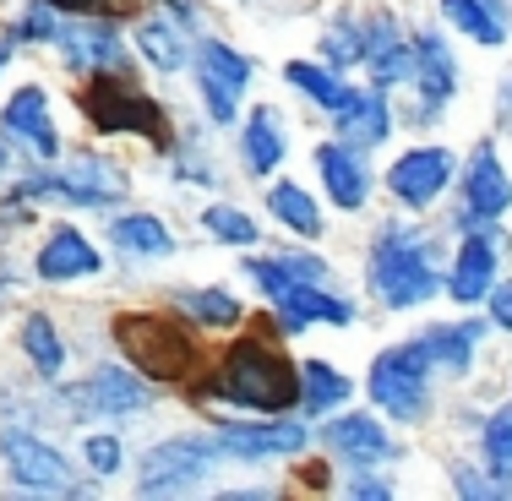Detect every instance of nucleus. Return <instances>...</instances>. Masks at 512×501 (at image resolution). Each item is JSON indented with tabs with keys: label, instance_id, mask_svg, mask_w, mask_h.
Wrapping results in <instances>:
<instances>
[{
	"label": "nucleus",
	"instance_id": "nucleus-1",
	"mask_svg": "<svg viewBox=\"0 0 512 501\" xmlns=\"http://www.w3.org/2000/svg\"><path fill=\"white\" fill-rule=\"evenodd\" d=\"M207 393L224 398V403H246V409L278 414V409H289V403H300V371L273 344L240 338V344L224 354L218 376L207 382Z\"/></svg>",
	"mask_w": 512,
	"mask_h": 501
},
{
	"label": "nucleus",
	"instance_id": "nucleus-2",
	"mask_svg": "<svg viewBox=\"0 0 512 501\" xmlns=\"http://www.w3.org/2000/svg\"><path fill=\"white\" fill-rule=\"evenodd\" d=\"M82 115L93 120V131H137V137H153L164 142V109H158L142 88H131L126 77H109V71H99V77L88 82V88L77 93Z\"/></svg>",
	"mask_w": 512,
	"mask_h": 501
},
{
	"label": "nucleus",
	"instance_id": "nucleus-3",
	"mask_svg": "<svg viewBox=\"0 0 512 501\" xmlns=\"http://www.w3.org/2000/svg\"><path fill=\"white\" fill-rule=\"evenodd\" d=\"M115 338L126 344V354H131V360H137L148 376H169V382H180V376L197 365V344H191V338L180 333V327L169 322L164 311L120 316V322H115Z\"/></svg>",
	"mask_w": 512,
	"mask_h": 501
},
{
	"label": "nucleus",
	"instance_id": "nucleus-4",
	"mask_svg": "<svg viewBox=\"0 0 512 501\" xmlns=\"http://www.w3.org/2000/svg\"><path fill=\"white\" fill-rule=\"evenodd\" d=\"M371 289L382 295L393 311H409V305H425L436 295V273L425 262V246L409 235H387L376 246V262H371Z\"/></svg>",
	"mask_w": 512,
	"mask_h": 501
},
{
	"label": "nucleus",
	"instance_id": "nucleus-5",
	"mask_svg": "<svg viewBox=\"0 0 512 501\" xmlns=\"http://www.w3.org/2000/svg\"><path fill=\"white\" fill-rule=\"evenodd\" d=\"M425 344H404L387 349L382 360L371 365V398L382 403L393 420H420L425 409Z\"/></svg>",
	"mask_w": 512,
	"mask_h": 501
},
{
	"label": "nucleus",
	"instance_id": "nucleus-6",
	"mask_svg": "<svg viewBox=\"0 0 512 501\" xmlns=\"http://www.w3.org/2000/svg\"><path fill=\"white\" fill-rule=\"evenodd\" d=\"M0 458H6L11 480H17L22 491H39V496H71V463L60 458L55 447H44L39 436L6 431V436H0Z\"/></svg>",
	"mask_w": 512,
	"mask_h": 501
},
{
	"label": "nucleus",
	"instance_id": "nucleus-7",
	"mask_svg": "<svg viewBox=\"0 0 512 501\" xmlns=\"http://www.w3.org/2000/svg\"><path fill=\"white\" fill-rule=\"evenodd\" d=\"M213 463V442H197V436H175V442L153 447L142 458V496H164V491H186L197 485Z\"/></svg>",
	"mask_w": 512,
	"mask_h": 501
},
{
	"label": "nucleus",
	"instance_id": "nucleus-8",
	"mask_svg": "<svg viewBox=\"0 0 512 501\" xmlns=\"http://www.w3.org/2000/svg\"><path fill=\"white\" fill-rule=\"evenodd\" d=\"M251 82V60L235 55L229 44H202V99L213 109V120H235L240 88Z\"/></svg>",
	"mask_w": 512,
	"mask_h": 501
},
{
	"label": "nucleus",
	"instance_id": "nucleus-9",
	"mask_svg": "<svg viewBox=\"0 0 512 501\" xmlns=\"http://www.w3.org/2000/svg\"><path fill=\"white\" fill-rule=\"evenodd\" d=\"M22 191H28V197H66V202H115L120 191H126V175H115L99 158H82L77 169L50 175V180H28Z\"/></svg>",
	"mask_w": 512,
	"mask_h": 501
},
{
	"label": "nucleus",
	"instance_id": "nucleus-10",
	"mask_svg": "<svg viewBox=\"0 0 512 501\" xmlns=\"http://www.w3.org/2000/svg\"><path fill=\"white\" fill-rule=\"evenodd\" d=\"M447 175H453V158H447L442 148H414L393 164V175H387V186L398 191L409 207H431L436 197H442Z\"/></svg>",
	"mask_w": 512,
	"mask_h": 501
},
{
	"label": "nucleus",
	"instance_id": "nucleus-11",
	"mask_svg": "<svg viewBox=\"0 0 512 501\" xmlns=\"http://www.w3.org/2000/svg\"><path fill=\"white\" fill-rule=\"evenodd\" d=\"M0 126H6L22 148H33L39 158H55L60 153V137H55V126H50V109H44V88H22L17 99L0 109Z\"/></svg>",
	"mask_w": 512,
	"mask_h": 501
},
{
	"label": "nucleus",
	"instance_id": "nucleus-12",
	"mask_svg": "<svg viewBox=\"0 0 512 501\" xmlns=\"http://www.w3.org/2000/svg\"><path fill=\"white\" fill-rule=\"evenodd\" d=\"M278 316H284V327H311V322H333V327H349L355 322V305L338 300V295H322L316 284L306 278H295L289 289H278Z\"/></svg>",
	"mask_w": 512,
	"mask_h": 501
},
{
	"label": "nucleus",
	"instance_id": "nucleus-13",
	"mask_svg": "<svg viewBox=\"0 0 512 501\" xmlns=\"http://www.w3.org/2000/svg\"><path fill=\"white\" fill-rule=\"evenodd\" d=\"M71 403H77V409H99V414H137V409H148V393H142V382H131L126 371L104 365V371H93L82 387H71Z\"/></svg>",
	"mask_w": 512,
	"mask_h": 501
},
{
	"label": "nucleus",
	"instance_id": "nucleus-14",
	"mask_svg": "<svg viewBox=\"0 0 512 501\" xmlns=\"http://www.w3.org/2000/svg\"><path fill=\"white\" fill-rule=\"evenodd\" d=\"M218 447L235 452V458H284V452H300L306 447V431L300 425H224L218 431Z\"/></svg>",
	"mask_w": 512,
	"mask_h": 501
},
{
	"label": "nucleus",
	"instance_id": "nucleus-15",
	"mask_svg": "<svg viewBox=\"0 0 512 501\" xmlns=\"http://www.w3.org/2000/svg\"><path fill=\"white\" fill-rule=\"evenodd\" d=\"M507 207H512V180H507V169L496 164L491 142H480V153H474V164H469V213L474 218H502Z\"/></svg>",
	"mask_w": 512,
	"mask_h": 501
},
{
	"label": "nucleus",
	"instance_id": "nucleus-16",
	"mask_svg": "<svg viewBox=\"0 0 512 501\" xmlns=\"http://www.w3.org/2000/svg\"><path fill=\"white\" fill-rule=\"evenodd\" d=\"M82 273H99V251H93L77 229H55L39 251V278L66 284V278H82Z\"/></svg>",
	"mask_w": 512,
	"mask_h": 501
},
{
	"label": "nucleus",
	"instance_id": "nucleus-17",
	"mask_svg": "<svg viewBox=\"0 0 512 501\" xmlns=\"http://www.w3.org/2000/svg\"><path fill=\"white\" fill-rule=\"evenodd\" d=\"M316 169H322V186H327V197H333L338 207H360L365 191H371V180H365L360 158L349 153V148H338V142L316 148Z\"/></svg>",
	"mask_w": 512,
	"mask_h": 501
},
{
	"label": "nucleus",
	"instance_id": "nucleus-18",
	"mask_svg": "<svg viewBox=\"0 0 512 501\" xmlns=\"http://www.w3.org/2000/svg\"><path fill=\"white\" fill-rule=\"evenodd\" d=\"M322 436H327V447H333L338 458H349V463H382L387 458L382 425L365 420V414H344V420H333Z\"/></svg>",
	"mask_w": 512,
	"mask_h": 501
},
{
	"label": "nucleus",
	"instance_id": "nucleus-19",
	"mask_svg": "<svg viewBox=\"0 0 512 501\" xmlns=\"http://www.w3.org/2000/svg\"><path fill=\"white\" fill-rule=\"evenodd\" d=\"M491 284H496V246L485 235H474L469 246L458 251V267H453V284H447V289H453V300L474 305Z\"/></svg>",
	"mask_w": 512,
	"mask_h": 501
},
{
	"label": "nucleus",
	"instance_id": "nucleus-20",
	"mask_svg": "<svg viewBox=\"0 0 512 501\" xmlns=\"http://www.w3.org/2000/svg\"><path fill=\"white\" fill-rule=\"evenodd\" d=\"M414 60H420V88H425V99H431V109H442L447 99H453V82H458V71H453V55H447V44L425 33V39H420V50H414Z\"/></svg>",
	"mask_w": 512,
	"mask_h": 501
},
{
	"label": "nucleus",
	"instance_id": "nucleus-21",
	"mask_svg": "<svg viewBox=\"0 0 512 501\" xmlns=\"http://www.w3.org/2000/svg\"><path fill=\"white\" fill-rule=\"evenodd\" d=\"M109 235H115V246L120 251H131V256H169V229L158 224V218H148V213H131V218H115L109 224Z\"/></svg>",
	"mask_w": 512,
	"mask_h": 501
},
{
	"label": "nucleus",
	"instance_id": "nucleus-22",
	"mask_svg": "<svg viewBox=\"0 0 512 501\" xmlns=\"http://www.w3.org/2000/svg\"><path fill=\"white\" fill-rule=\"evenodd\" d=\"M365 60H371L376 82H398L409 71V50L398 44V22L393 17H382L371 28V39H365Z\"/></svg>",
	"mask_w": 512,
	"mask_h": 501
},
{
	"label": "nucleus",
	"instance_id": "nucleus-23",
	"mask_svg": "<svg viewBox=\"0 0 512 501\" xmlns=\"http://www.w3.org/2000/svg\"><path fill=\"white\" fill-rule=\"evenodd\" d=\"M480 333H485L480 322L431 327V338H425V354H431V360H442L447 371H463V365H469V354H474V344H480Z\"/></svg>",
	"mask_w": 512,
	"mask_h": 501
},
{
	"label": "nucleus",
	"instance_id": "nucleus-24",
	"mask_svg": "<svg viewBox=\"0 0 512 501\" xmlns=\"http://www.w3.org/2000/svg\"><path fill=\"white\" fill-rule=\"evenodd\" d=\"M300 393H306L311 414H322V409H333V403L349 398V376L333 371V365H322V360H306L300 365Z\"/></svg>",
	"mask_w": 512,
	"mask_h": 501
},
{
	"label": "nucleus",
	"instance_id": "nucleus-25",
	"mask_svg": "<svg viewBox=\"0 0 512 501\" xmlns=\"http://www.w3.org/2000/svg\"><path fill=\"white\" fill-rule=\"evenodd\" d=\"M338 131H344V142H382L387 137V104L376 99V93H365V99H355L349 109H338Z\"/></svg>",
	"mask_w": 512,
	"mask_h": 501
},
{
	"label": "nucleus",
	"instance_id": "nucleus-26",
	"mask_svg": "<svg viewBox=\"0 0 512 501\" xmlns=\"http://www.w3.org/2000/svg\"><path fill=\"white\" fill-rule=\"evenodd\" d=\"M278 158H284L278 115H273V109H256L251 126H246V164L256 169V175H267V169H278Z\"/></svg>",
	"mask_w": 512,
	"mask_h": 501
},
{
	"label": "nucleus",
	"instance_id": "nucleus-27",
	"mask_svg": "<svg viewBox=\"0 0 512 501\" xmlns=\"http://www.w3.org/2000/svg\"><path fill=\"white\" fill-rule=\"evenodd\" d=\"M137 44H142V55H148L158 71H180V66H186V33L169 28V22H142Z\"/></svg>",
	"mask_w": 512,
	"mask_h": 501
},
{
	"label": "nucleus",
	"instance_id": "nucleus-28",
	"mask_svg": "<svg viewBox=\"0 0 512 501\" xmlns=\"http://www.w3.org/2000/svg\"><path fill=\"white\" fill-rule=\"evenodd\" d=\"M442 11H447V22L463 28L474 44H485V50H496V44H502V22H496L480 0H442Z\"/></svg>",
	"mask_w": 512,
	"mask_h": 501
},
{
	"label": "nucleus",
	"instance_id": "nucleus-29",
	"mask_svg": "<svg viewBox=\"0 0 512 501\" xmlns=\"http://www.w3.org/2000/svg\"><path fill=\"white\" fill-rule=\"evenodd\" d=\"M289 82H295V88L306 93V99L327 104V109H349V104H355V93H349L344 82L327 77L322 66H306V60H295V66H289Z\"/></svg>",
	"mask_w": 512,
	"mask_h": 501
},
{
	"label": "nucleus",
	"instance_id": "nucleus-30",
	"mask_svg": "<svg viewBox=\"0 0 512 501\" xmlns=\"http://www.w3.org/2000/svg\"><path fill=\"white\" fill-rule=\"evenodd\" d=\"M267 207H273V218H284L289 229H300V235H322V213H316V202L300 186H273Z\"/></svg>",
	"mask_w": 512,
	"mask_h": 501
},
{
	"label": "nucleus",
	"instance_id": "nucleus-31",
	"mask_svg": "<svg viewBox=\"0 0 512 501\" xmlns=\"http://www.w3.org/2000/svg\"><path fill=\"white\" fill-rule=\"evenodd\" d=\"M22 349H28V360L39 365V376H55L60 360H66V349H60L50 316H28V322H22Z\"/></svg>",
	"mask_w": 512,
	"mask_h": 501
},
{
	"label": "nucleus",
	"instance_id": "nucleus-32",
	"mask_svg": "<svg viewBox=\"0 0 512 501\" xmlns=\"http://www.w3.org/2000/svg\"><path fill=\"white\" fill-rule=\"evenodd\" d=\"M71 44H77L71 60H82V66H120V60H126V50L115 44V33H109V28H77V33H71Z\"/></svg>",
	"mask_w": 512,
	"mask_h": 501
},
{
	"label": "nucleus",
	"instance_id": "nucleus-33",
	"mask_svg": "<svg viewBox=\"0 0 512 501\" xmlns=\"http://www.w3.org/2000/svg\"><path fill=\"white\" fill-rule=\"evenodd\" d=\"M202 229H207V235H218V240H229V246H251V240H256V218H246L240 207H207Z\"/></svg>",
	"mask_w": 512,
	"mask_h": 501
},
{
	"label": "nucleus",
	"instance_id": "nucleus-34",
	"mask_svg": "<svg viewBox=\"0 0 512 501\" xmlns=\"http://www.w3.org/2000/svg\"><path fill=\"white\" fill-rule=\"evenodd\" d=\"M485 463H491L496 474H512V403L496 409L491 425H485Z\"/></svg>",
	"mask_w": 512,
	"mask_h": 501
},
{
	"label": "nucleus",
	"instance_id": "nucleus-35",
	"mask_svg": "<svg viewBox=\"0 0 512 501\" xmlns=\"http://www.w3.org/2000/svg\"><path fill=\"white\" fill-rule=\"evenodd\" d=\"M191 305V316H202V322H213V327H235L240 322V305L224 295V289H197V295H186Z\"/></svg>",
	"mask_w": 512,
	"mask_h": 501
},
{
	"label": "nucleus",
	"instance_id": "nucleus-36",
	"mask_svg": "<svg viewBox=\"0 0 512 501\" xmlns=\"http://www.w3.org/2000/svg\"><path fill=\"white\" fill-rule=\"evenodd\" d=\"M327 60H344V66H355V60H365V33L360 28H333L327 33Z\"/></svg>",
	"mask_w": 512,
	"mask_h": 501
},
{
	"label": "nucleus",
	"instance_id": "nucleus-37",
	"mask_svg": "<svg viewBox=\"0 0 512 501\" xmlns=\"http://www.w3.org/2000/svg\"><path fill=\"white\" fill-rule=\"evenodd\" d=\"M88 463L99 474H115L120 469V442L115 436H88Z\"/></svg>",
	"mask_w": 512,
	"mask_h": 501
},
{
	"label": "nucleus",
	"instance_id": "nucleus-38",
	"mask_svg": "<svg viewBox=\"0 0 512 501\" xmlns=\"http://www.w3.org/2000/svg\"><path fill=\"white\" fill-rule=\"evenodd\" d=\"M22 39H55V17H50V6H33L28 17H22Z\"/></svg>",
	"mask_w": 512,
	"mask_h": 501
},
{
	"label": "nucleus",
	"instance_id": "nucleus-39",
	"mask_svg": "<svg viewBox=\"0 0 512 501\" xmlns=\"http://www.w3.org/2000/svg\"><path fill=\"white\" fill-rule=\"evenodd\" d=\"M44 6H55V11H126L137 0H44Z\"/></svg>",
	"mask_w": 512,
	"mask_h": 501
},
{
	"label": "nucleus",
	"instance_id": "nucleus-40",
	"mask_svg": "<svg viewBox=\"0 0 512 501\" xmlns=\"http://www.w3.org/2000/svg\"><path fill=\"white\" fill-rule=\"evenodd\" d=\"M491 322H496V327H512V284H502V289L491 295Z\"/></svg>",
	"mask_w": 512,
	"mask_h": 501
},
{
	"label": "nucleus",
	"instance_id": "nucleus-41",
	"mask_svg": "<svg viewBox=\"0 0 512 501\" xmlns=\"http://www.w3.org/2000/svg\"><path fill=\"white\" fill-rule=\"evenodd\" d=\"M349 491H355V496H393V485H382V480H355Z\"/></svg>",
	"mask_w": 512,
	"mask_h": 501
},
{
	"label": "nucleus",
	"instance_id": "nucleus-42",
	"mask_svg": "<svg viewBox=\"0 0 512 501\" xmlns=\"http://www.w3.org/2000/svg\"><path fill=\"white\" fill-rule=\"evenodd\" d=\"M6 55H11V50H6V44H0V66H6Z\"/></svg>",
	"mask_w": 512,
	"mask_h": 501
},
{
	"label": "nucleus",
	"instance_id": "nucleus-43",
	"mask_svg": "<svg viewBox=\"0 0 512 501\" xmlns=\"http://www.w3.org/2000/svg\"><path fill=\"white\" fill-rule=\"evenodd\" d=\"M0 164H6V153H0Z\"/></svg>",
	"mask_w": 512,
	"mask_h": 501
}]
</instances>
